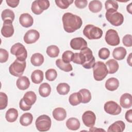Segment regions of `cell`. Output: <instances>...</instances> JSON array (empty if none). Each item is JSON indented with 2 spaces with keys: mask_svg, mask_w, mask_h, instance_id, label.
<instances>
[{
  "mask_svg": "<svg viewBox=\"0 0 132 132\" xmlns=\"http://www.w3.org/2000/svg\"><path fill=\"white\" fill-rule=\"evenodd\" d=\"M124 45L127 47H131L132 46V36L131 35L128 34L124 36L122 39Z\"/></svg>",
  "mask_w": 132,
  "mask_h": 132,
  "instance_id": "cell-47",
  "label": "cell"
},
{
  "mask_svg": "<svg viewBox=\"0 0 132 132\" xmlns=\"http://www.w3.org/2000/svg\"><path fill=\"white\" fill-rule=\"evenodd\" d=\"M120 104L124 108H129L132 105L131 95L128 93L123 94L120 99Z\"/></svg>",
  "mask_w": 132,
  "mask_h": 132,
  "instance_id": "cell-16",
  "label": "cell"
},
{
  "mask_svg": "<svg viewBox=\"0 0 132 132\" xmlns=\"http://www.w3.org/2000/svg\"><path fill=\"white\" fill-rule=\"evenodd\" d=\"M127 63L129 64V65L130 66H131V53H130L128 57H127Z\"/></svg>",
  "mask_w": 132,
  "mask_h": 132,
  "instance_id": "cell-52",
  "label": "cell"
},
{
  "mask_svg": "<svg viewBox=\"0 0 132 132\" xmlns=\"http://www.w3.org/2000/svg\"><path fill=\"white\" fill-rule=\"evenodd\" d=\"M10 52L16 56V59L21 61H25L27 57V52L25 46L20 43H16L12 45Z\"/></svg>",
  "mask_w": 132,
  "mask_h": 132,
  "instance_id": "cell-7",
  "label": "cell"
},
{
  "mask_svg": "<svg viewBox=\"0 0 132 132\" xmlns=\"http://www.w3.org/2000/svg\"><path fill=\"white\" fill-rule=\"evenodd\" d=\"M81 96V103L84 104L89 103L91 99V94L90 91L87 89H80L79 91Z\"/></svg>",
  "mask_w": 132,
  "mask_h": 132,
  "instance_id": "cell-34",
  "label": "cell"
},
{
  "mask_svg": "<svg viewBox=\"0 0 132 132\" xmlns=\"http://www.w3.org/2000/svg\"><path fill=\"white\" fill-rule=\"evenodd\" d=\"M51 92V88L50 85L44 82L42 84L39 88V92L40 95L44 97L49 96Z\"/></svg>",
  "mask_w": 132,
  "mask_h": 132,
  "instance_id": "cell-29",
  "label": "cell"
},
{
  "mask_svg": "<svg viewBox=\"0 0 132 132\" xmlns=\"http://www.w3.org/2000/svg\"><path fill=\"white\" fill-rule=\"evenodd\" d=\"M25 68V61H21L16 59L10 65L9 68V71L12 75L16 77H21L23 75Z\"/></svg>",
  "mask_w": 132,
  "mask_h": 132,
  "instance_id": "cell-4",
  "label": "cell"
},
{
  "mask_svg": "<svg viewBox=\"0 0 132 132\" xmlns=\"http://www.w3.org/2000/svg\"><path fill=\"white\" fill-rule=\"evenodd\" d=\"M93 77L95 80L101 81L107 75L108 72L105 64L102 61L96 62L93 67Z\"/></svg>",
  "mask_w": 132,
  "mask_h": 132,
  "instance_id": "cell-2",
  "label": "cell"
},
{
  "mask_svg": "<svg viewBox=\"0 0 132 132\" xmlns=\"http://www.w3.org/2000/svg\"><path fill=\"white\" fill-rule=\"evenodd\" d=\"M69 101L72 106H76L81 103V96L79 92H75L71 94L69 96Z\"/></svg>",
  "mask_w": 132,
  "mask_h": 132,
  "instance_id": "cell-33",
  "label": "cell"
},
{
  "mask_svg": "<svg viewBox=\"0 0 132 132\" xmlns=\"http://www.w3.org/2000/svg\"><path fill=\"white\" fill-rule=\"evenodd\" d=\"M52 121L51 118L47 115L40 116L36 120L35 124L37 129L40 131L48 130L51 127Z\"/></svg>",
  "mask_w": 132,
  "mask_h": 132,
  "instance_id": "cell-6",
  "label": "cell"
},
{
  "mask_svg": "<svg viewBox=\"0 0 132 132\" xmlns=\"http://www.w3.org/2000/svg\"><path fill=\"white\" fill-rule=\"evenodd\" d=\"M75 6L80 9H82L85 8L88 3V1L86 0H75L74 1Z\"/></svg>",
  "mask_w": 132,
  "mask_h": 132,
  "instance_id": "cell-48",
  "label": "cell"
},
{
  "mask_svg": "<svg viewBox=\"0 0 132 132\" xmlns=\"http://www.w3.org/2000/svg\"><path fill=\"white\" fill-rule=\"evenodd\" d=\"M119 86V81L118 79L111 77L108 79L105 82V88L109 91H113Z\"/></svg>",
  "mask_w": 132,
  "mask_h": 132,
  "instance_id": "cell-20",
  "label": "cell"
},
{
  "mask_svg": "<svg viewBox=\"0 0 132 132\" xmlns=\"http://www.w3.org/2000/svg\"><path fill=\"white\" fill-rule=\"evenodd\" d=\"M11 22H4L3 27L1 29V34L5 38H9L12 36L14 33V28Z\"/></svg>",
  "mask_w": 132,
  "mask_h": 132,
  "instance_id": "cell-14",
  "label": "cell"
},
{
  "mask_svg": "<svg viewBox=\"0 0 132 132\" xmlns=\"http://www.w3.org/2000/svg\"><path fill=\"white\" fill-rule=\"evenodd\" d=\"M31 9L32 12L35 13V14H40L43 12V10H42L39 7L38 3H37V0L35 1L32 2L31 7Z\"/></svg>",
  "mask_w": 132,
  "mask_h": 132,
  "instance_id": "cell-44",
  "label": "cell"
},
{
  "mask_svg": "<svg viewBox=\"0 0 132 132\" xmlns=\"http://www.w3.org/2000/svg\"><path fill=\"white\" fill-rule=\"evenodd\" d=\"M30 62L34 66L39 67L44 62V57L40 53H35L31 57Z\"/></svg>",
  "mask_w": 132,
  "mask_h": 132,
  "instance_id": "cell-26",
  "label": "cell"
},
{
  "mask_svg": "<svg viewBox=\"0 0 132 132\" xmlns=\"http://www.w3.org/2000/svg\"><path fill=\"white\" fill-rule=\"evenodd\" d=\"M80 52L84 55L85 58V62L81 64L82 66L87 69L93 68L95 63V60L93 56L92 51L89 48L86 47L81 50Z\"/></svg>",
  "mask_w": 132,
  "mask_h": 132,
  "instance_id": "cell-8",
  "label": "cell"
},
{
  "mask_svg": "<svg viewBox=\"0 0 132 132\" xmlns=\"http://www.w3.org/2000/svg\"><path fill=\"white\" fill-rule=\"evenodd\" d=\"M104 110L108 114L118 115L121 112V107L116 102L113 101L107 102L104 105Z\"/></svg>",
  "mask_w": 132,
  "mask_h": 132,
  "instance_id": "cell-10",
  "label": "cell"
},
{
  "mask_svg": "<svg viewBox=\"0 0 132 132\" xmlns=\"http://www.w3.org/2000/svg\"><path fill=\"white\" fill-rule=\"evenodd\" d=\"M19 22L22 26L28 28L32 25L34 19L30 14L27 13H25L22 14L20 16Z\"/></svg>",
  "mask_w": 132,
  "mask_h": 132,
  "instance_id": "cell-15",
  "label": "cell"
},
{
  "mask_svg": "<svg viewBox=\"0 0 132 132\" xmlns=\"http://www.w3.org/2000/svg\"><path fill=\"white\" fill-rule=\"evenodd\" d=\"M106 19L112 25L119 26L124 22V16L122 14L117 11H107L105 14Z\"/></svg>",
  "mask_w": 132,
  "mask_h": 132,
  "instance_id": "cell-5",
  "label": "cell"
},
{
  "mask_svg": "<svg viewBox=\"0 0 132 132\" xmlns=\"http://www.w3.org/2000/svg\"><path fill=\"white\" fill-rule=\"evenodd\" d=\"M18 117V110L13 108L9 109L5 114V118L9 122H15Z\"/></svg>",
  "mask_w": 132,
  "mask_h": 132,
  "instance_id": "cell-25",
  "label": "cell"
},
{
  "mask_svg": "<svg viewBox=\"0 0 132 132\" xmlns=\"http://www.w3.org/2000/svg\"><path fill=\"white\" fill-rule=\"evenodd\" d=\"M16 85L20 90H25L29 88L30 81L27 77L25 76H21L17 79Z\"/></svg>",
  "mask_w": 132,
  "mask_h": 132,
  "instance_id": "cell-19",
  "label": "cell"
},
{
  "mask_svg": "<svg viewBox=\"0 0 132 132\" xmlns=\"http://www.w3.org/2000/svg\"><path fill=\"white\" fill-rule=\"evenodd\" d=\"M66 126L69 129L76 130L79 128L80 123L79 121L76 118H70L66 122Z\"/></svg>",
  "mask_w": 132,
  "mask_h": 132,
  "instance_id": "cell-24",
  "label": "cell"
},
{
  "mask_svg": "<svg viewBox=\"0 0 132 132\" xmlns=\"http://www.w3.org/2000/svg\"><path fill=\"white\" fill-rule=\"evenodd\" d=\"M6 2L9 6H10L12 8H15L18 6L20 1H19V0H6Z\"/></svg>",
  "mask_w": 132,
  "mask_h": 132,
  "instance_id": "cell-50",
  "label": "cell"
},
{
  "mask_svg": "<svg viewBox=\"0 0 132 132\" xmlns=\"http://www.w3.org/2000/svg\"><path fill=\"white\" fill-rule=\"evenodd\" d=\"M74 53L70 51H65L62 55V60L65 63H70L72 61Z\"/></svg>",
  "mask_w": 132,
  "mask_h": 132,
  "instance_id": "cell-42",
  "label": "cell"
},
{
  "mask_svg": "<svg viewBox=\"0 0 132 132\" xmlns=\"http://www.w3.org/2000/svg\"><path fill=\"white\" fill-rule=\"evenodd\" d=\"M40 34L35 29L28 30L24 37V41L27 44H32L35 43L39 39Z\"/></svg>",
  "mask_w": 132,
  "mask_h": 132,
  "instance_id": "cell-12",
  "label": "cell"
},
{
  "mask_svg": "<svg viewBox=\"0 0 132 132\" xmlns=\"http://www.w3.org/2000/svg\"><path fill=\"white\" fill-rule=\"evenodd\" d=\"M19 106H20V109L23 111H28V110H30L31 107V106H29L25 103V102H24L23 98L20 101Z\"/></svg>",
  "mask_w": 132,
  "mask_h": 132,
  "instance_id": "cell-49",
  "label": "cell"
},
{
  "mask_svg": "<svg viewBox=\"0 0 132 132\" xmlns=\"http://www.w3.org/2000/svg\"><path fill=\"white\" fill-rule=\"evenodd\" d=\"M62 20L64 30L69 33L73 32L79 29L82 24V21L79 16L70 12L65 13Z\"/></svg>",
  "mask_w": 132,
  "mask_h": 132,
  "instance_id": "cell-1",
  "label": "cell"
},
{
  "mask_svg": "<svg viewBox=\"0 0 132 132\" xmlns=\"http://www.w3.org/2000/svg\"><path fill=\"white\" fill-rule=\"evenodd\" d=\"M105 8L106 11H117L119 5L117 2L113 0H108L105 2Z\"/></svg>",
  "mask_w": 132,
  "mask_h": 132,
  "instance_id": "cell-37",
  "label": "cell"
},
{
  "mask_svg": "<svg viewBox=\"0 0 132 132\" xmlns=\"http://www.w3.org/2000/svg\"><path fill=\"white\" fill-rule=\"evenodd\" d=\"M125 128V125L122 121H117L110 125L108 128V132H122Z\"/></svg>",
  "mask_w": 132,
  "mask_h": 132,
  "instance_id": "cell-17",
  "label": "cell"
},
{
  "mask_svg": "<svg viewBox=\"0 0 132 132\" xmlns=\"http://www.w3.org/2000/svg\"><path fill=\"white\" fill-rule=\"evenodd\" d=\"M110 51L106 47H103L99 50L98 56L101 59L105 60L109 57Z\"/></svg>",
  "mask_w": 132,
  "mask_h": 132,
  "instance_id": "cell-43",
  "label": "cell"
},
{
  "mask_svg": "<svg viewBox=\"0 0 132 132\" xmlns=\"http://www.w3.org/2000/svg\"><path fill=\"white\" fill-rule=\"evenodd\" d=\"M70 46L73 50H81L82 48L87 47V42L82 38H75L71 40Z\"/></svg>",
  "mask_w": 132,
  "mask_h": 132,
  "instance_id": "cell-13",
  "label": "cell"
},
{
  "mask_svg": "<svg viewBox=\"0 0 132 132\" xmlns=\"http://www.w3.org/2000/svg\"><path fill=\"white\" fill-rule=\"evenodd\" d=\"M57 76V73L54 69H50L45 72V78L48 81L54 80Z\"/></svg>",
  "mask_w": 132,
  "mask_h": 132,
  "instance_id": "cell-40",
  "label": "cell"
},
{
  "mask_svg": "<svg viewBox=\"0 0 132 132\" xmlns=\"http://www.w3.org/2000/svg\"><path fill=\"white\" fill-rule=\"evenodd\" d=\"M56 64L60 70L64 72H70L73 70L72 66L70 63H65L61 59H58L56 60Z\"/></svg>",
  "mask_w": 132,
  "mask_h": 132,
  "instance_id": "cell-32",
  "label": "cell"
},
{
  "mask_svg": "<svg viewBox=\"0 0 132 132\" xmlns=\"http://www.w3.org/2000/svg\"><path fill=\"white\" fill-rule=\"evenodd\" d=\"M126 55V50L123 47H118L115 48L112 52L113 57L118 60L124 59Z\"/></svg>",
  "mask_w": 132,
  "mask_h": 132,
  "instance_id": "cell-21",
  "label": "cell"
},
{
  "mask_svg": "<svg viewBox=\"0 0 132 132\" xmlns=\"http://www.w3.org/2000/svg\"><path fill=\"white\" fill-rule=\"evenodd\" d=\"M73 0H56L55 3L56 5L60 8L62 9H67L69 6L72 4Z\"/></svg>",
  "mask_w": 132,
  "mask_h": 132,
  "instance_id": "cell-39",
  "label": "cell"
},
{
  "mask_svg": "<svg viewBox=\"0 0 132 132\" xmlns=\"http://www.w3.org/2000/svg\"><path fill=\"white\" fill-rule=\"evenodd\" d=\"M105 39L106 43L111 46L118 45L120 42V37L117 31L112 29H110L106 31Z\"/></svg>",
  "mask_w": 132,
  "mask_h": 132,
  "instance_id": "cell-9",
  "label": "cell"
},
{
  "mask_svg": "<svg viewBox=\"0 0 132 132\" xmlns=\"http://www.w3.org/2000/svg\"><path fill=\"white\" fill-rule=\"evenodd\" d=\"M9 57L8 52L5 49L1 48L0 49V62L4 63L6 62Z\"/></svg>",
  "mask_w": 132,
  "mask_h": 132,
  "instance_id": "cell-46",
  "label": "cell"
},
{
  "mask_svg": "<svg viewBox=\"0 0 132 132\" xmlns=\"http://www.w3.org/2000/svg\"><path fill=\"white\" fill-rule=\"evenodd\" d=\"M70 89V86L67 83H60L56 88L57 92L60 95L67 94Z\"/></svg>",
  "mask_w": 132,
  "mask_h": 132,
  "instance_id": "cell-36",
  "label": "cell"
},
{
  "mask_svg": "<svg viewBox=\"0 0 132 132\" xmlns=\"http://www.w3.org/2000/svg\"><path fill=\"white\" fill-rule=\"evenodd\" d=\"M106 66L107 67L108 73L114 74L119 69V65L118 62L114 59H109L106 62Z\"/></svg>",
  "mask_w": 132,
  "mask_h": 132,
  "instance_id": "cell-23",
  "label": "cell"
},
{
  "mask_svg": "<svg viewBox=\"0 0 132 132\" xmlns=\"http://www.w3.org/2000/svg\"><path fill=\"white\" fill-rule=\"evenodd\" d=\"M96 116L95 113L90 110L85 111L82 116L83 123L87 127H92L95 123Z\"/></svg>",
  "mask_w": 132,
  "mask_h": 132,
  "instance_id": "cell-11",
  "label": "cell"
},
{
  "mask_svg": "<svg viewBox=\"0 0 132 132\" xmlns=\"http://www.w3.org/2000/svg\"><path fill=\"white\" fill-rule=\"evenodd\" d=\"M31 78L34 84H39L43 80V72L40 70H35L31 74Z\"/></svg>",
  "mask_w": 132,
  "mask_h": 132,
  "instance_id": "cell-27",
  "label": "cell"
},
{
  "mask_svg": "<svg viewBox=\"0 0 132 132\" xmlns=\"http://www.w3.org/2000/svg\"><path fill=\"white\" fill-rule=\"evenodd\" d=\"M131 5L132 3H130L127 6V11L130 14L132 13V10H131Z\"/></svg>",
  "mask_w": 132,
  "mask_h": 132,
  "instance_id": "cell-53",
  "label": "cell"
},
{
  "mask_svg": "<svg viewBox=\"0 0 132 132\" xmlns=\"http://www.w3.org/2000/svg\"><path fill=\"white\" fill-rule=\"evenodd\" d=\"M37 3L39 8L43 11L47 9L50 5L48 0H37Z\"/></svg>",
  "mask_w": 132,
  "mask_h": 132,
  "instance_id": "cell-45",
  "label": "cell"
},
{
  "mask_svg": "<svg viewBox=\"0 0 132 132\" xmlns=\"http://www.w3.org/2000/svg\"><path fill=\"white\" fill-rule=\"evenodd\" d=\"M72 61L76 64H82L85 62V58L81 53H74Z\"/></svg>",
  "mask_w": 132,
  "mask_h": 132,
  "instance_id": "cell-38",
  "label": "cell"
},
{
  "mask_svg": "<svg viewBox=\"0 0 132 132\" xmlns=\"http://www.w3.org/2000/svg\"><path fill=\"white\" fill-rule=\"evenodd\" d=\"M54 118L58 121L64 120L67 117V112L65 110L61 107L55 108L52 113Z\"/></svg>",
  "mask_w": 132,
  "mask_h": 132,
  "instance_id": "cell-18",
  "label": "cell"
},
{
  "mask_svg": "<svg viewBox=\"0 0 132 132\" xmlns=\"http://www.w3.org/2000/svg\"><path fill=\"white\" fill-rule=\"evenodd\" d=\"M125 119L129 123L132 122V110L130 109L125 113Z\"/></svg>",
  "mask_w": 132,
  "mask_h": 132,
  "instance_id": "cell-51",
  "label": "cell"
},
{
  "mask_svg": "<svg viewBox=\"0 0 132 132\" xmlns=\"http://www.w3.org/2000/svg\"><path fill=\"white\" fill-rule=\"evenodd\" d=\"M102 8V4L100 1H92L89 3V9L93 13L100 12Z\"/></svg>",
  "mask_w": 132,
  "mask_h": 132,
  "instance_id": "cell-31",
  "label": "cell"
},
{
  "mask_svg": "<svg viewBox=\"0 0 132 132\" xmlns=\"http://www.w3.org/2000/svg\"><path fill=\"white\" fill-rule=\"evenodd\" d=\"M1 16L4 22L9 21L12 22L14 19L15 15L14 12L11 10L7 9L2 11Z\"/></svg>",
  "mask_w": 132,
  "mask_h": 132,
  "instance_id": "cell-30",
  "label": "cell"
},
{
  "mask_svg": "<svg viewBox=\"0 0 132 132\" xmlns=\"http://www.w3.org/2000/svg\"><path fill=\"white\" fill-rule=\"evenodd\" d=\"M8 104L7 95L4 92H0V109L3 110L6 108Z\"/></svg>",
  "mask_w": 132,
  "mask_h": 132,
  "instance_id": "cell-41",
  "label": "cell"
},
{
  "mask_svg": "<svg viewBox=\"0 0 132 132\" xmlns=\"http://www.w3.org/2000/svg\"><path fill=\"white\" fill-rule=\"evenodd\" d=\"M33 120V116L31 113L26 112L23 114L20 119V123L22 126H27L31 124Z\"/></svg>",
  "mask_w": 132,
  "mask_h": 132,
  "instance_id": "cell-28",
  "label": "cell"
},
{
  "mask_svg": "<svg viewBox=\"0 0 132 132\" xmlns=\"http://www.w3.org/2000/svg\"><path fill=\"white\" fill-rule=\"evenodd\" d=\"M23 98L27 105L31 106L36 102L37 96L34 92L28 91L25 93Z\"/></svg>",
  "mask_w": 132,
  "mask_h": 132,
  "instance_id": "cell-22",
  "label": "cell"
},
{
  "mask_svg": "<svg viewBox=\"0 0 132 132\" xmlns=\"http://www.w3.org/2000/svg\"><path fill=\"white\" fill-rule=\"evenodd\" d=\"M46 54L51 58L57 57L59 54V49L56 45H52L48 46L46 51Z\"/></svg>",
  "mask_w": 132,
  "mask_h": 132,
  "instance_id": "cell-35",
  "label": "cell"
},
{
  "mask_svg": "<svg viewBox=\"0 0 132 132\" xmlns=\"http://www.w3.org/2000/svg\"><path fill=\"white\" fill-rule=\"evenodd\" d=\"M83 34L90 40L100 39L103 35L102 30L96 26L91 24L87 25L84 30Z\"/></svg>",
  "mask_w": 132,
  "mask_h": 132,
  "instance_id": "cell-3",
  "label": "cell"
}]
</instances>
